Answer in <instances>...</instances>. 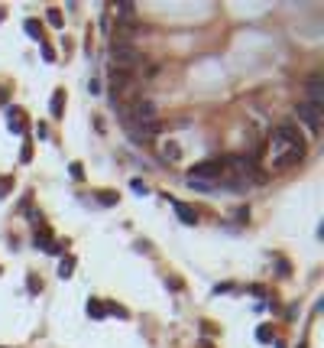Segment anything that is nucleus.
I'll use <instances>...</instances> for the list:
<instances>
[{
	"label": "nucleus",
	"instance_id": "nucleus-10",
	"mask_svg": "<svg viewBox=\"0 0 324 348\" xmlns=\"http://www.w3.org/2000/svg\"><path fill=\"white\" fill-rule=\"evenodd\" d=\"M88 312H91V316H98V319H104V306H101V303H94V299H91V303H88Z\"/></svg>",
	"mask_w": 324,
	"mask_h": 348
},
{
	"label": "nucleus",
	"instance_id": "nucleus-7",
	"mask_svg": "<svg viewBox=\"0 0 324 348\" xmlns=\"http://www.w3.org/2000/svg\"><path fill=\"white\" fill-rule=\"evenodd\" d=\"M10 127H13V131H20V134L26 131V121H23V111H20V107H13V111H10Z\"/></svg>",
	"mask_w": 324,
	"mask_h": 348
},
{
	"label": "nucleus",
	"instance_id": "nucleus-1",
	"mask_svg": "<svg viewBox=\"0 0 324 348\" xmlns=\"http://www.w3.org/2000/svg\"><path fill=\"white\" fill-rule=\"evenodd\" d=\"M269 150H272V169H279V173L292 169L305 156V137L295 124H279L269 137Z\"/></svg>",
	"mask_w": 324,
	"mask_h": 348
},
{
	"label": "nucleus",
	"instance_id": "nucleus-3",
	"mask_svg": "<svg viewBox=\"0 0 324 348\" xmlns=\"http://www.w3.org/2000/svg\"><path fill=\"white\" fill-rule=\"evenodd\" d=\"M295 114H298V121H305V124L311 127V134H321V107H318V104H308V101H301Z\"/></svg>",
	"mask_w": 324,
	"mask_h": 348
},
{
	"label": "nucleus",
	"instance_id": "nucleus-4",
	"mask_svg": "<svg viewBox=\"0 0 324 348\" xmlns=\"http://www.w3.org/2000/svg\"><path fill=\"white\" fill-rule=\"evenodd\" d=\"M305 101H308V104L324 107V78H321V75H311V78H308V85H305Z\"/></svg>",
	"mask_w": 324,
	"mask_h": 348
},
{
	"label": "nucleus",
	"instance_id": "nucleus-6",
	"mask_svg": "<svg viewBox=\"0 0 324 348\" xmlns=\"http://www.w3.org/2000/svg\"><path fill=\"white\" fill-rule=\"evenodd\" d=\"M162 160L178 163V160H182V147H178V143H162Z\"/></svg>",
	"mask_w": 324,
	"mask_h": 348
},
{
	"label": "nucleus",
	"instance_id": "nucleus-9",
	"mask_svg": "<svg viewBox=\"0 0 324 348\" xmlns=\"http://www.w3.org/2000/svg\"><path fill=\"white\" fill-rule=\"evenodd\" d=\"M26 33H30L33 39H43V26H39L36 20H26Z\"/></svg>",
	"mask_w": 324,
	"mask_h": 348
},
{
	"label": "nucleus",
	"instance_id": "nucleus-2",
	"mask_svg": "<svg viewBox=\"0 0 324 348\" xmlns=\"http://www.w3.org/2000/svg\"><path fill=\"white\" fill-rule=\"evenodd\" d=\"M110 59H114V72H123V75L143 62L140 49H136L133 43H114L110 46Z\"/></svg>",
	"mask_w": 324,
	"mask_h": 348
},
{
	"label": "nucleus",
	"instance_id": "nucleus-12",
	"mask_svg": "<svg viewBox=\"0 0 324 348\" xmlns=\"http://www.w3.org/2000/svg\"><path fill=\"white\" fill-rule=\"evenodd\" d=\"M49 23H52V26H62V13H59V10H55V7H52V10H49Z\"/></svg>",
	"mask_w": 324,
	"mask_h": 348
},
{
	"label": "nucleus",
	"instance_id": "nucleus-11",
	"mask_svg": "<svg viewBox=\"0 0 324 348\" xmlns=\"http://www.w3.org/2000/svg\"><path fill=\"white\" fill-rule=\"evenodd\" d=\"M72 267H75V261L68 257V261H62V270H59V277H72Z\"/></svg>",
	"mask_w": 324,
	"mask_h": 348
},
{
	"label": "nucleus",
	"instance_id": "nucleus-13",
	"mask_svg": "<svg viewBox=\"0 0 324 348\" xmlns=\"http://www.w3.org/2000/svg\"><path fill=\"white\" fill-rule=\"evenodd\" d=\"M256 338H259V342H269V338H272V332H269V329H266V325H263V329L256 332Z\"/></svg>",
	"mask_w": 324,
	"mask_h": 348
},
{
	"label": "nucleus",
	"instance_id": "nucleus-8",
	"mask_svg": "<svg viewBox=\"0 0 324 348\" xmlns=\"http://www.w3.org/2000/svg\"><path fill=\"white\" fill-rule=\"evenodd\" d=\"M62 104H65V94H62V91H55L52 94V118H62Z\"/></svg>",
	"mask_w": 324,
	"mask_h": 348
},
{
	"label": "nucleus",
	"instance_id": "nucleus-5",
	"mask_svg": "<svg viewBox=\"0 0 324 348\" xmlns=\"http://www.w3.org/2000/svg\"><path fill=\"white\" fill-rule=\"evenodd\" d=\"M172 208L178 211V218H182L185 224H195V221H198V211L191 208V205H185V202H172Z\"/></svg>",
	"mask_w": 324,
	"mask_h": 348
}]
</instances>
